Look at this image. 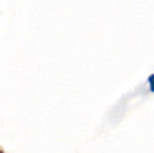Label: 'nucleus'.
Returning a JSON list of instances; mask_svg holds the SVG:
<instances>
[{"instance_id": "obj_1", "label": "nucleus", "mask_w": 154, "mask_h": 153, "mask_svg": "<svg viewBox=\"0 0 154 153\" xmlns=\"http://www.w3.org/2000/svg\"><path fill=\"white\" fill-rule=\"evenodd\" d=\"M149 83H150V88L151 90L154 92V75H151L150 77H149Z\"/></svg>"}]
</instances>
